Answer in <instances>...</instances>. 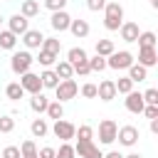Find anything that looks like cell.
I'll list each match as a JSON object with an SVG mask.
<instances>
[{"label": "cell", "mask_w": 158, "mask_h": 158, "mask_svg": "<svg viewBox=\"0 0 158 158\" xmlns=\"http://www.w3.org/2000/svg\"><path fill=\"white\" fill-rule=\"evenodd\" d=\"M118 35H121V40L123 42H136V37L141 35V30H138V22H121V27H118Z\"/></svg>", "instance_id": "obj_16"}, {"label": "cell", "mask_w": 158, "mask_h": 158, "mask_svg": "<svg viewBox=\"0 0 158 158\" xmlns=\"http://www.w3.org/2000/svg\"><path fill=\"white\" fill-rule=\"evenodd\" d=\"M151 5H153V7H158V0H151Z\"/></svg>", "instance_id": "obj_49"}, {"label": "cell", "mask_w": 158, "mask_h": 158, "mask_svg": "<svg viewBox=\"0 0 158 158\" xmlns=\"http://www.w3.org/2000/svg\"><path fill=\"white\" fill-rule=\"evenodd\" d=\"M52 69H54V74L59 77V81H62V79H72V77H74V69H72V64H69L67 59H57Z\"/></svg>", "instance_id": "obj_20"}, {"label": "cell", "mask_w": 158, "mask_h": 158, "mask_svg": "<svg viewBox=\"0 0 158 158\" xmlns=\"http://www.w3.org/2000/svg\"><path fill=\"white\" fill-rule=\"evenodd\" d=\"M40 49L52 52V54H57V57H59V52H62V42H59L57 37H44V40H42V44H40Z\"/></svg>", "instance_id": "obj_28"}, {"label": "cell", "mask_w": 158, "mask_h": 158, "mask_svg": "<svg viewBox=\"0 0 158 158\" xmlns=\"http://www.w3.org/2000/svg\"><path fill=\"white\" fill-rule=\"evenodd\" d=\"M0 27H2V15H0Z\"/></svg>", "instance_id": "obj_51"}, {"label": "cell", "mask_w": 158, "mask_h": 158, "mask_svg": "<svg viewBox=\"0 0 158 158\" xmlns=\"http://www.w3.org/2000/svg\"><path fill=\"white\" fill-rule=\"evenodd\" d=\"M20 15H25L27 20L37 17V15H40V2H37V0H22V5H20Z\"/></svg>", "instance_id": "obj_23"}, {"label": "cell", "mask_w": 158, "mask_h": 158, "mask_svg": "<svg viewBox=\"0 0 158 158\" xmlns=\"http://www.w3.org/2000/svg\"><path fill=\"white\" fill-rule=\"evenodd\" d=\"M67 2L69 0H44V7L49 12H57V10H67Z\"/></svg>", "instance_id": "obj_38"}, {"label": "cell", "mask_w": 158, "mask_h": 158, "mask_svg": "<svg viewBox=\"0 0 158 158\" xmlns=\"http://www.w3.org/2000/svg\"><path fill=\"white\" fill-rule=\"evenodd\" d=\"M114 84H116V94H128V91H133V81H131L128 77H118Z\"/></svg>", "instance_id": "obj_33"}, {"label": "cell", "mask_w": 158, "mask_h": 158, "mask_svg": "<svg viewBox=\"0 0 158 158\" xmlns=\"http://www.w3.org/2000/svg\"><path fill=\"white\" fill-rule=\"evenodd\" d=\"M57 59H59L57 54H52V52H44V49H40V57H37L35 62H40V67L49 69V67H54V62H57Z\"/></svg>", "instance_id": "obj_32"}, {"label": "cell", "mask_w": 158, "mask_h": 158, "mask_svg": "<svg viewBox=\"0 0 158 158\" xmlns=\"http://www.w3.org/2000/svg\"><path fill=\"white\" fill-rule=\"evenodd\" d=\"M104 5H106V0H86V7H89L91 12H99V10H104Z\"/></svg>", "instance_id": "obj_45"}, {"label": "cell", "mask_w": 158, "mask_h": 158, "mask_svg": "<svg viewBox=\"0 0 158 158\" xmlns=\"http://www.w3.org/2000/svg\"><path fill=\"white\" fill-rule=\"evenodd\" d=\"M74 131H77V126H74L72 121H67V118H57L54 126H52V133H54L59 141H72V138H74Z\"/></svg>", "instance_id": "obj_8"}, {"label": "cell", "mask_w": 158, "mask_h": 158, "mask_svg": "<svg viewBox=\"0 0 158 158\" xmlns=\"http://www.w3.org/2000/svg\"><path fill=\"white\" fill-rule=\"evenodd\" d=\"M52 91H54V101H62V104H64V101H72V99L79 94V86H77L74 79H62Z\"/></svg>", "instance_id": "obj_4"}, {"label": "cell", "mask_w": 158, "mask_h": 158, "mask_svg": "<svg viewBox=\"0 0 158 158\" xmlns=\"http://www.w3.org/2000/svg\"><path fill=\"white\" fill-rule=\"evenodd\" d=\"M136 42H138V47H156V42H158V37H156V32H151V30H146V32H141V35L136 37Z\"/></svg>", "instance_id": "obj_29"}, {"label": "cell", "mask_w": 158, "mask_h": 158, "mask_svg": "<svg viewBox=\"0 0 158 158\" xmlns=\"http://www.w3.org/2000/svg\"><path fill=\"white\" fill-rule=\"evenodd\" d=\"M0 156L2 158H20V146H5Z\"/></svg>", "instance_id": "obj_41"}, {"label": "cell", "mask_w": 158, "mask_h": 158, "mask_svg": "<svg viewBox=\"0 0 158 158\" xmlns=\"http://www.w3.org/2000/svg\"><path fill=\"white\" fill-rule=\"evenodd\" d=\"M54 151L52 146H44V148H37V158H54Z\"/></svg>", "instance_id": "obj_44"}, {"label": "cell", "mask_w": 158, "mask_h": 158, "mask_svg": "<svg viewBox=\"0 0 158 158\" xmlns=\"http://www.w3.org/2000/svg\"><path fill=\"white\" fill-rule=\"evenodd\" d=\"M138 64L146 67V69L156 67V64H158V52H156V47H138Z\"/></svg>", "instance_id": "obj_13"}, {"label": "cell", "mask_w": 158, "mask_h": 158, "mask_svg": "<svg viewBox=\"0 0 158 158\" xmlns=\"http://www.w3.org/2000/svg\"><path fill=\"white\" fill-rule=\"evenodd\" d=\"M44 114H47V118H64V104L62 101H49L47 104V109H44Z\"/></svg>", "instance_id": "obj_27"}, {"label": "cell", "mask_w": 158, "mask_h": 158, "mask_svg": "<svg viewBox=\"0 0 158 158\" xmlns=\"http://www.w3.org/2000/svg\"><path fill=\"white\" fill-rule=\"evenodd\" d=\"M47 104H49V99H47L42 91H37V94H32V96H30V109H32L35 114H44Z\"/></svg>", "instance_id": "obj_22"}, {"label": "cell", "mask_w": 158, "mask_h": 158, "mask_svg": "<svg viewBox=\"0 0 158 158\" xmlns=\"http://www.w3.org/2000/svg\"><path fill=\"white\" fill-rule=\"evenodd\" d=\"M0 158H2V156H0Z\"/></svg>", "instance_id": "obj_52"}, {"label": "cell", "mask_w": 158, "mask_h": 158, "mask_svg": "<svg viewBox=\"0 0 158 158\" xmlns=\"http://www.w3.org/2000/svg\"><path fill=\"white\" fill-rule=\"evenodd\" d=\"M74 153H77L79 158H104L101 148H99L94 141H77V146H74Z\"/></svg>", "instance_id": "obj_9"}, {"label": "cell", "mask_w": 158, "mask_h": 158, "mask_svg": "<svg viewBox=\"0 0 158 158\" xmlns=\"http://www.w3.org/2000/svg\"><path fill=\"white\" fill-rule=\"evenodd\" d=\"M20 156H32V158H37V143H35L32 138L22 141V143H20Z\"/></svg>", "instance_id": "obj_35"}, {"label": "cell", "mask_w": 158, "mask_h": 158, "mask_svg": "<svg viewBox=\"0 0 158 158\" xmlns=\"http://www.w3.org/2000/svg\"><path fill=\"white\" fill-rule=\"evenodd\" d=\"M138 138H141V133H138V128L131 126V123H126V126H121V128L116 131V141H118L123 148H133V146L138 143Z\"/></svg>", "instance_id": "obj_5"}, {"label": "cell", "mask_w": 158, "mask_h": 158, "mask_svg": "<svg viewBox=\"0 0 158 158\" xmlns=\"http://www.w3.org/2000/svg\"><path fill=\"white\" fill-rule=\"evenodd\" d=\"M54 158H77V153H74V146H72V141H62V146L54 151Z\"/></svg>", "instance_id": "obj_31"}, {"label": "cell", "mask_w": 158, "mask_h": 158, "mask_svg": "<svg viewBox=\"0 0 158 158\" xmlns=\"http://www.w3.org/2000/svg\"><path fill=\"white\" fill-rule=\"evenodd\" d=\"M104 158H123V153H118V151H109V153H104Z\"/></svg>", "instance_id": "obj_46"}, {"label": "cell", "mask_w": 158, "mask_h": 158, "mask_svg": "<svg viewBox=\"0 0 158 158\" xmlns=\"http://www.w3.org/2000/svg\"><path fill=\"white\" fill-rule=\"evenodd\" d=\"M7 30L15 32V35L20 37V35H25V32L30 30V20H27L25 15H20V12H15V15L7 20Z\"/></svg>", "instance_id": "obj_12"}, {"label": "cell", "mask_w": 158, "mask_h": 158, "mask_svg": "<svg viewBox=\"0 0 158 158\" xmlns=\"http://www.w3.org/2000/svg\"><path fill=\"white\" fill-rule=\"evenodd\" d=\"M96 96L101 99V101H114L118 94H116V84H114V79H101L99 84H96Z\"/></svg>", "instance_id": "obj_11"}, {"label": "cell", "mask_w": 158, "mask_h": 158, "mask_svg": "<svg viewBox=\"0 0 158 158\" xmlns=\"http://www.w3.org/2000/svg\"><path fill=\"white\" fill-rule=\"evenodd\" d=\"M143 101L146 104H158V89H146L143 91Z\"/></svg>", "instance_id": "obj_42"}, {"label": "cell", "mask_w": 158, "mask_h": 158, "mask_svg": "<svg viewBox=\"0 0 158 158\" xmlns=\"http://www.w3.org/2000/svg\"><path fill=\"white\" fill-rule=\"evenodd\" d=\"M74 138H77V141H91V138H94V128H91L89 123H84V126H79V128L74 131Z\"/></svg>", "instance_id": "obj_34"}, {"label": "cell", "mask_w": 158, "mask_h": 158, "mask_svg": "<svg viewBox=\"0 0 158 158\" xmlns=\"http://www.w3.org/2000/svg\"><path fill=\"white\" fill-rule=\"evenodd\" d=\"M89 30H91V27H89V22H86V20H81V17H77V20H74V17H72V22H69V32H72L77 40H84V37L89 35Z\"/></svg>", "instance_id": "obj_17"}, {"label": "cell", "mask_w": 158, "mask_h": 158, "mask_svg": "<svg viewBox=\"0 0 158 158\" xmlns=\"http://www.w3.org/2000/svg\"><path fill=\"white\" fill-rule=\"evenodd\" d=\"M116 131H118V126H116L114 118H104V121H99V143L111 146V143L116 141Z\"/></svg>", "instance_id": "obj_6"}, {"label": "cell", "mask_w": 158, "mask_h": 158, "mask_svg": "<svg viewBox=\"0 0 158 158\" xmlns=\"http://www.w3.org/2000/svg\"><path fill=\"white\" fill-rule=\"evenodd\" d=\"M136 62V57L128 52V49H114L109 57H106V69H116V72H126L131 64Z\"/></svg>", "instance_id": "obj_2"}, {"label": "cell", "mask_w": 158, "mask_h": 158, "mask_svg": "<svg viewBox=\"0 0 158 158\" xmlns=\"http://www.w3.org/2000/svg\"><path fill=\"white\" fill-rule=\"evenodd\" d=\"M89 59V54H86V49L84 47H69L67 49V62L74 67V64H81V62H86Z\"/></svg>", "instance_id": "obj_19"}, {"label": "cell", "mask_w": 158, "mask_h": 158, "mask_svg": "<svg viewBox=\"0 0 158 158\" xmlns=\"http://www.w3.org/2000/svg\"><path fill=\"white\" fill-rule=\"evenodd\" d=\"M151 131L158 133V118H151Z\"/></svg>", "instance_id": "obj_47"}, {"label": "cell", "mask_w": 158, "mask_h": 158, "mask_svg": "<svg viewBox=\"0 0 158 158\" xmlns=\"http://www.w3.org/2000/svg\"><path fill=\"white\" fill-rule=\"evenodd\" d=\"M30 131H32L35 138H44V136L49 133V123H47V118H35V121L30 123Z\"/></svg>", "instance_id": "obj_25"}, {"label": "cell", "mask_w": 158, "mask_h": 158, "mask_svg": "<svg viewBox=\"0 0 158 158\" xmlns=\"http://www.w3.org/2000/svg\"><path fill=\"white\" fill-rule=\"evenodd\" d=\"M20 86L25 89V94H37V91H42V81H40V74H35L32 69L30 72H25V74H20Z\"/></svg>", "instance_id": "obj_7"}, {"label": "cell", "mask_w": 158, "mask_h": 158, "mask_svg": "<svg viewBox=\"0 0 158 158\" xmlns=\"http://www.w3.org/2000/svg\"><path fill=\"white\" fill-rule=\"evenodd\" d=\"M86 62H89V69H91V72H104V69H106V57L94 54V57H89Z\"/></svg>", "instance_id": "obj_36"}, {"label": "cell", "mask_w": 158, "mask_h": 158, "mask_svg": "<svg viewBox=\"0 0 158 158\" xmlns=\"http://www.w3.org/2000/svg\"><path fill=\"white\" fill-rule=\"evenodd\" d=\"M69 22H72V15H69L67 10H57V12H52V17H49V25H52L54 32H67V30H69Z\"/></svg>", "instance_id": "obj_10"}, {"label": "cell", "mask_w": 158, "mask_h": 158, "mask_svg": "<svg viewBox=\"0 0 158 158\" xmlns=\"http://www.w3.org/2000/svg\"><path fill=\"white\" fill-rule=\"evenodd\" d=\"M121 22H123V5L116 2V0H111V2L106 0V5H104V27L109 32H118Z\"/></svg>", "instance_id": "obj_1"}, {"label": "cell", "mask_w": 158, "mask_h": 158, "mask_svg": "<svg viewBox=\"0 0 158 158\" xmlns=\"http://www.w3.org/2000/svg\"><path fill=\"white\" fill-rule=\"evenodd\" d=\"M126 72H128L126 77H128L133 84H141V81H146V79H148V69H146V67H141L138 62H133V64H131Z\"/></svg>", "instance_id": "obj_18"}, {"label": "cell", "mask_w": 158, "mask_h": 158, "mask_svg": "<svg viewBox=\"0 0 158 158\" xmlns=\"http://www.w3.org/2000/svg\"><path fill=\"white\" fill-rule=\"evenodd\" d=\"M72 69H74V74H79V77H86V74H91V69H89V62H81V64H74Z\"/></svg>", "instance_id": "obj_43"}, {"label": "cell", "mask_w": 158, "mask_h": 158, "mask_svg": "<svg viewBox=\"0 0 158 158\" xmlns=\"http://www.w3.org/2000/svg\"><path fill=\"white\" fill-rule=\"evenodd\" d=\"M81 96L84 99H96V84H91V81L81 84Z\"/></svg>", "instance_id": "obj_39"}, {"label": "cell", "mask_w": 158, "mask_h": 158, "mask_svg": "<svg viewBox=\"0 0 158 158\" xmlns=\"http://www.w3.org/2000/svg\"><path fill=\"white\" fill-rule=\"evenodd\" d=\"M40 81H42V89H54V86L59 84V77H57V74H54V69L49 67V69H42Z\"/></svg>", "instance_id": "obj_24"}, {"label": "cell", "mask_w": 158, "mask_h": 158, "mask_svg": "<svg viewBox=\"0 0 158 158\" xmlns=\"http://www.w3.org/2000/svg\"><path fill=\"white\" fill-rule=\"evenodd\" d=\"M15 47H17V35L10 30H0V49L15 52Z\"/></svg>", "instance_id": "obj_21"}, {"label": "cell", "mask_w": 158, "mask_h": 158, "mask_svg": "<svg viewBox=\"0 0 158 158\" xmlns=\"http://www.w3.org/2000/svg\"><path fill=\"white\" fill-rule=\"evenodd\" d=\"M94 49H96V54H99V57H109L116 47H114V42H111V40H96Z\"/></svg>", "instance_id": "obj_30"}, {"label": "cell", "mask_w": 158, "mask_h": 158, "mask_svg": "<svg viewBox=\"0 0 158 158\" xmlns=\"http://www.w3.org/2000/svg\"><path fill=\"white\" fill-rule=\"evenodd\" d=\"M22 37V44H25V49H40V44H42V40H44V35L40 32V30H27L25 35H20Z\"/></svg>", "instance_id": "obj_15"}, {"label": "cell", "mask_w": 158, "mask_h": 158, "mask_svg": "<svg viewBox=\"0 0 158 158\" xmlns=\"http://www.w3.org/2000/svg\"><path fill=\"white\" fill-rule=\"evenodd\" d=\"M15 128V118L12 116H0V133H12Z\"/></svg>", "instance_id": "obj_37"}, {"label": "cell", "mask_w": 158, "mask_h": 158, "mask_svg": "<svg viewBox=\"0 0 158 158\" xmlns=\"http://www.w3.org/2000/svg\"><path fill=\"white\" fill-rule=\"evenodd\" d=\"M123 96H126L123 104H126V109H128L131 114H141V111H143L146 101H143V94H141V91H128V94H123Z\"/></svg>", "instance_id": "obj_14"}, {"label": "cell", "mask_w": 158, "mask_h": 158, "mask_svg": "<svg viewBox=\"0 0 158 158\" xmlns=\"http://www.w3.org/2000/svg\"><path fill=\"white\" fill-rule=\"evenodd\" d=\"M20 158H32V156H20Z\"/></svg>", "instance_id": "obj_50"}, {"label": "cell", "mask_w": 158, "mask_h": 158, "mask_svg": "<svg viewBox=\"0 0 158 158\" xmlns=\"http://www.w3.org/2000/svg\"><path fill=\"white\" fill-rule=\"evenodd\" d=\"M32 64H35V57L30 54V49H20V52H12V57H10V69L20 77V74H25V72H30L32 69Z\"/></svg>", "instance_id": "obj_3"}, {"label": "cell", "mask_w": 158, "mask_h": 158, "mask_svg": "<svg viewBox=\"0 0 158 158\" xmlns=\"http://www.w3.org/2000/svg\"><path fill=\"white\" fill-rule=\"evenodd\" d=\"M141 114H143L148 121H151V118H158V104H146Z\"/></svg>", "instance_id": "obj_40"}, {"label": "cell", "mask_w": 158, "mask_h": 158, "mask_svg": "<svg viewBox=\"0 0 158 158\" xmlns=\"http://www.w3.org/2000/svg\"><path fill=\"white\" fill-rule=\"evenodd\" d=\"M123 158H143L141 153H128V156H123Z\"/></svg>", "instance_id": "obj_48"}, {"label": "cell", "mask_w": 158, "mask_h": 158, "mask_svg": "<svg viewBox=\"0 0 158 158\" xmlns=\"http://www.w3.org/2000/svg\"><path fill=\"white\" fill-rule=\"evenodd\" d=\"M5 96H7L10 101H20V99L25 96V89L20 86V81H10V84L5 86Z\"/></svg>", "instance_id": "obj_26"}]
</instances>
